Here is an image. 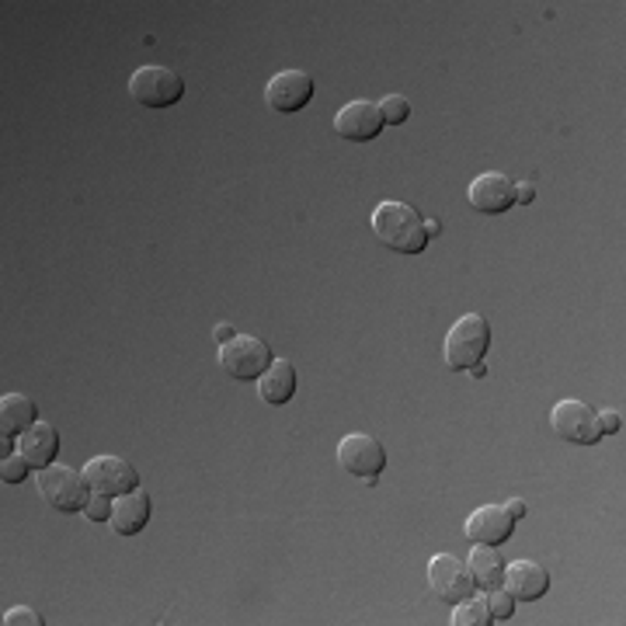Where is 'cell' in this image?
Returning <instances> with one entry per match:
<instances>
[{
	"label": "cell",
	"instance_id": "21",
	"mask_svg": "<svg viewBox=\"0 0 626 626\" xmlns=\"http://www.w3.org/2000/svg\"><path fill=\"white\" fill-rule=\"evenodd\" d=\"M379 116H383L387 126H404L411 119V102L401 98V94H387V98L379 102Z\"/></svg>",
	"mask_w": 626,
	"mask_h": 626
},
{
	"label": "cell",
	"instance_id": "18",
	"mask_svg": "<svg viewBox=\"0 0 626 626\" xmlns=\"http://www.w3.org/2000/svg\"><path fill=\"white\" fill-rule=\"evenodd\" d=\"M35 422H39V411H35L32 397L25 393H4L0 397V432L17 439L22 432H28Z\"/></svg>",
	"mask_w": 626,
	"mask_h": 626
},
{
	"label": "cell",
	"instance_id": "31",
	"mask_svg": "<svg viewBox=\"0 0 626 626\" xmlns=\"http://www.w3.org/2000/svg\"><path fill=\"white\" fill-rule=\"evenodd\" d=\"M466 373H470L473 379H484V376H487V369H484V363H477V366H470Z\"/></svg>",
	"mask_w": 626,
	"mask_h": 626
},
{
	"label": "cell",
	"instance_id": "12",
	"mask_svg": "<svg viewBox=\"0 0 626 626\" xmlns=\"http://www.w3.org/2000/svg\"><path fill=\"white\" fill-rule=\"evenodd\" d=\"M470 205L484 216H501L516 205V181L501 170H487L470 185Z\"/></svg>",
	"mask_w": 626,
	"mask_h": 626
},
{
	"label": "cell",
	"instance_id": "15",
	"mask_svg": "<svg viewBox=\"0 0 626 626\" xmlns=\"http://www.w3.org/2000/svg\"><path fill=\"white\" fill-rule=\"evenodd\" d=\"M17 452H22L35 470H46L60 457V432H56V425L35 422L28 432L17 435Z\"/></svg>",
	"mask_w": 626,
	"mask_h": 626
},
{
	"label": "cell",
	"instance_id": "3",
	"mask_svg": "<svg viewBox=\"0 0 626 626\" xmlns=\"http://www.w3.org/2000/svg\"><path fill=\"white\" fill-rule=\"evenodd\" d=\"M39 495L49 508L63 511V516H73V511H84L91 501V484L84 477V470H73L63 463H52L46 470H39Z\"/></svg>",
	"mask_w": 626,
	"mask_h": 626
},
{
	"label": "cell",
	"instance_id": "6",
	"mask_svg": "<svg viewBox=\"0 0 626 626\" xmlns=\"http://www.w3.org/2000/svg\"><path fill=\"white\" fill-rule=\"evenodd\" d=\"M338 463L345 473H352L355 481L363 484H376L379 473L387 470V449L379 439L366 432H352L338 442Z\"/></svg>",
	"mask_w": 626,
	"mask_h": 626
},
{
	"label": "cell",
	"instance_id": "20",
	"mask_svg": "<svg viewBox=\"0 0 626 626\" xmlns=\"http://www.w3.org/2000/svg\"><path fill=\"white\" fill-rule=\"evenodd\" d=\"M452 623L457 626H495V616L487 610V599L470 595L460 605H452Z\"/></svg>",
	"mask_w": 626,
	"mask_h": 626
},
{
	"label": "cell",
	"instance_id": "5",
	"mask_svg": "<svg viewBox=\"0 0 626 626\" xmlns=\"http://www.w3.org/2000/svg\"><path fill=\"white\" fill-rule=\"evenodd\" d=\"M129 94L143 108H170L185 98V81L170 67L146 63L129 78Z\"/></svg>",
	"mask_w": 626,
	"mask_h": 626
},
{
	"label": "cell",
	"instance_id": "29",
	"mask_svg": "<svg viewBox=\"0 0 626 626\" xmlns=\"http://www.w3.org/2000/svg\"><path fill=\"white\" fill-rule=\"evenodd\" d=\"M234 338V328L231 324H216V341L223 345V341H231Z\"/></svg>",
	"mask_w": 626,
	"mask_h": 626
},
{
	"label": "cell",
	"instance_id": "9",
	"mask_svg": "<svg viewBox=\"0 0 626 626\" xmlns=\"http://www.w3.org/2000/svg\"><path fill=\"white\" fill-rule=\"evenodd\" d=\"M314 91L317 87L307 70H282L269 81V87H264V102H269V108L279 111V116H296V111H303L314 102Z\"/></svg>",
	"mask_w": 626,
	"mask_h": 626
},
{
	"label": "cell",
	"instance_id": "19",
	"mask_svg": "<svg viewBox=\"0 0 626 626\" xmlns=\"http://www.w3.org/2000/svg\"><path fill=\"white\" fill-rule=\"evenodd\" d=\"M470 575H473V584L491 592V588H498L505 581V557L498 554V546H481L473 543V554L466 560Z\"/></svg>",
	"mask_w": 626,
	"mask_h": 626
},
{
	"label": "cell",
	"instance_id": "14",
	"mask_svg": "<svg viewBox=\"0 0 626 626\" xmlns=\"http://www.w3.org/2000/svg\"><path fill=\"white\" fill-rule=\"evenodd\" d=\"M508 595L516 602H536L550 592V571L536 560H516L505 567V581Z\"/></svg>",
	"mask_w": 626,
	"mask_h": 626
},
{
	"label": "cell",
	"instance_id": "17",
	"mask_svg": "<svg viewBox=\"0 0 626 626\" xmlns=\"http://www.w3.org/2000/svg\"><path fill=\"white\" fill-rule=\"evenodd\" d=\"M258 397L272 408H282V404L293 401L296 397V366L290 363V358H275L269 373L258 379Z\"/></svg>",
	"mask_w": 626,
	"mask_h": 626
},
{
	"label": "cell",
	"instance_id": "27",
	"mask_svg": "<svg viewBox=\"0 0 626 626\" xmlns=\"http://www.w3.org/2000/svg\"><path fill=\"white\" fill-rule=\"evenodd\" d=\"M536 202V185L533 181H519L516 185V205H529Z\"/></svg>",
	"mask_w": 626,
	"mask_h": 626
},
{
	"label": "cell",
	"instance_id": "16",
	"mask_svg": "<svg viewBox=\"0 0 626 626\" xmlns=\"http://www.w3.org/2000/svg\"><path fill=\"white\" fill-rule=\"evenodd\" d=\"M150 495L146 491H129V495L116 498V511H111V529H116V536H140L146 522H150Z\"/></svg>",
	"mask_w": 626,
	"mask_h": 626
},
{
	"label": "cell",
	"instance_id": "1",
	"mask_svg": "<svg viewBox=\"0 0 626 626\" xmlns=\"http://www.w3.org/2000/svg\"><path fill=\"white\" fill-rule=\"evenodd\" d=\"M373 231L397 255H422L432 240L425 231V220L417 216V209L397 199H387L373 209Z\"/></svg>",
	"mask_w": 626,
	"mask_h": 626
},
{
	"label": "cell",
	"instance_id": "10",
	"mask_svg": "<svg viewBox=\"0 0 626 626\" xmlns=\"http://www.w3.org/2000/svg\"><path fill=\"white\" fill-rule=\"evenodd\" d=\"M550 425L564 442L575 446H595L602 439L599 432V411H592L584 401H560L550 414Z\"/></svg>",
	"mask_w": 626,
	"mask_h": 626
},
{
	"label": "cell",
	"instance_id": "11",
	"mask_svg": "<svg viewBox=\"0 0 626 626\" xmlns=\"http://www.w3.org/2000/svg\"><path fill=\"white\" fill-rule=\"evenodd\" d=\"M383 126L387 122H383V116H379V105H373L366 98L341 105V111L334 116V132L349 143H369L383 132Z\"/></svg>",
	"mask_w": 626,
	"mask_h": 626
},
{
	"label": "cell",
	"instance_id": "30",
	"mask_svg": "<svg viewBox=\"0 0 626 626\" xmlns=\"http://www.w3.org/2000/svg\"><path fill=\"white\" fill-rule=\"evenodd\" d=\"M425 231H428V237H439V234H442V223H439V220H428Z\"/></svg>",
	"mask_w": 626,
	"mask_h": 626
},
{
	"label": "cell",
	"instance_id": "26",
	"mask_svg": "<svg viewBox=\"0 0 626 626\" xmlns=\"http://www.w3.org/2000/svg\"><path fill=\"white\" fill-rule=\"evenodd\" d=\"M599 432L602 435H619L623 432V414L619 411H602L599 414Z\"/></svg>",
	"mask_w": 626,
	"mask_h": 626
},
{
	"label": "cell",
	"instance_id": "7",
	"mask_svg": "<svg viewBox=\"0 0 626 626\" xmlns=\"http://www.w3.org/2000/svg\"><path fill=\"white\" fill-rule=\"evenodd\" d=\"M428 588L435 592V599L446 602V605H460L463 599L473 595V575L470 567L452 557V554H435L432 564H428Z\"/></svg>",
	"mask_w": 626,
	"mask_h": 626
},
{
	"label": "cell",
	"instance_id": "2",
	"mask_svg": "<svg viewBox=\"0 0 626 626\" xmlns=\"http://www.w3.org/2000/svg\"><path fill=\"white\" fill-rule=\"evenodd\" d=\"M272 363H275L272 345L255 334H234L231 341L220 345V366L226 369V376L237 379V383H258Z\"/></svg>",
	"mask_w": 626,
	"mask_h": 626
},
{
	"label": "cell",
	"instance_id": "4",
	"mask_svg": "<svg viewBox=\"0 0 626 626\" xmlns=\"http://www.w3.org/2000/svg\"><path fill=\"white\" fill-rule=\"evenodd\" d=\"M491 349V324L481 314H466L446 334V366L449 369H470L484 363Z\"/></svg>",
	"mask_w": 626,
	"mask_h": 626
},
{
	"label": "cell",
	"instance_id": "28",
	"mask_svg": "<svg viewBox=\"0 0 626 626\" xmlns=\"http://www.w3.org/2000/svg\"><path fill=\"white\" fill-rule=\"evenodd\" d=\"M505 508H508V516H511V519H525V501L516 498V501H508Z\"/></svg>",
	"mask_w": 626,
	"mask_h": 626
},
{
	"label": "cell",
	"instance_id": "22",
	"mask_svg": "<svg viewBox=\"0 0 626 626\" xmlns=\"http://www.w3.org/2000/svg\"><path fill=\"white\" fill-rule=\"evenodd\" d=\"M487 610H491V616H495V623H505V619H511V613H516V599L508 595V588H505V584L491 588Z\"/></svg>",
	"mask_w": 626,
	"mask_h": 626
},
{
	"label": "cell",
	"instance_id": "23",
	"mask_svg": "<svg viewBox=\"0 0 626 626\" xmlns=\"http://www.w3.org/2000/svg\"><path fill=\"white\" fill-rule=\"evenodd\" d=\"M28 470H32V463L22 457V452H11V457H4V463H0V477H4V484H25Z\"/></svg>",
	"mask_w": 626,
	"mask_h": 626
},
{
	"label": "cell",
	"instance_id": "13",
	"mask_svg": "<svg viewBox=\"0 0 626 626\" xmlns=\"http://www.w3.org/2000/svg\"><path fill=\"white\" fill-rule=\"evenodd\" d=\"M516 533V519L508 516L505 505H481L477 511H470L466 519V540L481 546H501Z\"/></svg>",
	"mask_w": 626,
	"mask_h": 626
},
{
	"label": "cell",
	"instance_id": "24",
	"mask_svg": "<svg viewBox=\"0 0 626 626\" xmlns=\"http://www.w3.org/2000/svg\"><path fill=\"white\" fill-rule=\"evenodd\" d=\"M111 511H116V498H108V495H91L87 508L81 511V516L87 522H111Z\"/></svg>",
	"mask_w": 626,
	"mask_h": 626
},
{
	"label": "cell",
	"instance_id": "25",
	"mask_svg": "<svg viewBox=\"0 0 626 626\" xmlns=\"http://www.w3.org/2000/svg\"><path fill=\"white\" fill-rule=\"evenodd\" d=\"M46 619L35 613V610H28V605H17V610H8L4 613V626H43Z\"/></svg>",
	"mask_w": 626,
	"mask_h": 626
},
{
	"label": "cell",
	"instance_id": "8",
	"mask_svg": "<svg viewBox=\"0 0 626 626\" xmlns=\"http://www.w3.org/2000/svg\"><path fill=\"white\" fill-rule=\"evenodd\" d=\"M84 477L91 484L94 495H108V498H122L129 491L140 487V473L129 460L122 457H94L84 466Z\"/></svg>",
	"mask_w": 626,
	"mask_h": 626
}]
</instances>
